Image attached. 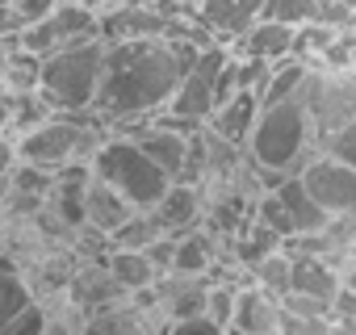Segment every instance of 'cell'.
I'll use <instances>...</instances> for the list:
<instances>
[{"label": "cell", "instance_id": "1", "mask_svg": "<svg viewBox=\"0 0 356 335\" xmlns=\"http://www.w3.org/2000/svg\"><path fill=\"white\" fill-rule=\"evenodd\" d=\"M197 47L185 38H138V42H105V67L92 101V117L109 126H134L155 117L176 92Z\"/></svg>", "mask_w": 356, "mask_h": 335}, {"label": "cell", "instance_id": "2", "mask_svg": "<svg viewBox=\"0 0 356 335\" xmlns=\"http://www.w3.org/2000/svg\"><path fill=\"white\" fill-rule=\"evenodd\" d=\"M310 147H314V130H310L302 97H289V101H277V105H260L256 122H252V130L243 138V155L256 163V177H264L268 189L281 177L298 172V168L310 159Z\"/></svg>", "mask_w": 356, "mask_h": 335}, {"label": "cell", "instance_id": "3", "mask_svg": "<svg viewBox=\"0 0 356 335\" xmlns=\"http://www.w3.org/2000/svg\"><path fill=\"white\" fill-rule=\"evenodd\" d=\"M101 67H105V42H80L67 47L59 55L38 59V97L51 113H92L97 101V84H101Z\"/></svg>", "mask_w": 356, "mask_h": 335}, {"label": "cell", "instance_id": "4", "mask_svg": "<svg viewBox=\"0 0 356 335\" xmlns=\"http://www.w3.org/2000/svg\"><path fill=\"white\" fill-rule=\"evenodd\" d=\"M105 138V126L92 113H51L34 130L17 134V163H34L47 172H59L67 163H88L97 142Z\"/></svg>", "mask_w": 356, "mask_h": 335}, {"label": "cell", "instance_id": "5", "mask_svg": "<svg viewBox=\"0 0 356 335\" xmlns=\"http://www.w3.org/2000/svg\"><path fill=\"white\" fill-rule=\"evenodd\" d=\"M88 172L97 181H105L122 202H130L134 210H155V202L163 197V189L172 185L159 168L126 138V134H113V138H101L97 151L88 155Z\"/></svg>", "mask_w": 356, "mask_h": 335}, {"label": "cell", "instance_id": "6", "mask_svg": "<svg viewBox=\"0 0 356 335\" xmlns=\"http://www.w3.org/2000/svg\"><path fill=\"white\" fill-rule=\"evenodd\" d=\"M227 47H206L193 55V63L185 67L181 84H176V92L168 97V105L159 109L163 117H172L181 130L197 134L206 126V117L214 113V80H218V67L227 63Z\"/></svg>", "mask_w": 356, "mask_h": 335}, {"label": "cell", "instance_id": "7", "mask_svg": "<svg viewBox=\"0 0 356 335\" xmlns=\"http://www.w3.org/2000/svg\"><path fill=\"white\" fill-rule=\"evenodd\" d=\"M92 38H101V34H97V13L84 9V5H72V0H55V9H51L42 22H34L30 30L13 34L17 51H26V55H34V59L59 55V51L80 47V42H92Z\"/></svg>", "mask_w": 356, "mask_h": 335}, {"label": "cell", "instance_id": "8", "mask_svg": "<svg viewBox=\"0 0 356 335\" xmlns=\"http://www.w3.org/2000/svg\"><path fill=\"white\" fill-rule=\"evenodd\" d=\"M298 97L306 105L314 138H323V134L356 122V84H352V72H310Z\"/></svg>", "mask_w": 356, "mask_h": 335}, {"label": "cell", "instance_id": "9", "mask_svg": "<svg viewBox=\"0 0 356 335\" xmlns=\"http://www.w3.org/2000/svg\"><path fill=\"white\" fill-rule=\"evenodd\" d=\"M298 181L327 218H348L356 210V168L352 163H339V159H327L314 151L298 168Z\"/></svg>", "mask_w": 356, "mask_h": 335}, {"label": "cell", "instance_id": "10", "mask_svg": "<svg viewBox=\"0 0 356 335\" xmlns=\"http://www.w3.org/2000/svg\"><path fill=\"white\" fill-rule=\"evenodd\" d=\"M63 293H67V306H76L80 314H97V310H109V306H122L126 302V293L118 289V281L109 277V268H105L101 256L80 260L72 268Z\"/></svg>", "mask_w": 356, "mask_h": 335}, {"label": "cell", "instance_id": "11", "mask_svg": "<svg viewBox=\"0 0 356 335\" xmlns=\"http://www.w3.org/2000/svg\"><path fill=\"white\" fill-rule=\"evenodd\" d=\"M155 218V227L163 235H185L193 227H202V214H206V193L202 185H185V181H176L163 189V197L155 202V210H147Z\"/></svg>", "mask_w": 356, "mask_h": 335}, {"label": "cell", "instance_id": "12", "mask_svg": "<svg viewBox=\"0 0 356 335\" xmlns=\"http://www.w3.org/2000/svg\"><path fill=\"white\" fill-rule=\"evenodd\" d=\"M260 9H264V0H202L193 17L206 26V34L218 47H231L252 22H260Z\"/></svg>", "mask_w": 356, "mask_h": 335}, {"label": "cell", "instance_id": "13", "mask_svg": "<svg viewBox=\"0 0 356 335\" xmlns=\"http://www.w3.org/2000/svg\"><path fill=\"white\" fill-rule=\"evenodd\" d=\"M235 335H277L281 331V306L277 297H268L256 285H235V302H231V327Z\"/></svg>", "mask_w": 356, "mask_h": 335}, {"label": "cell", "instance_id": "14", "mask_svg": "<svg viewBox=\"0 0 356 335\" xmlns=\"http://www.w3.org/2000/svg\"><path fill=\"white\" fill-rule=\"evenodd\" d=\"M293 26H281V22H252L227 51L239 55V59H260V63H277L285 55H293Z\"/></svg>", "mask_w": 356, "mask_h": 335}, {"label": "cell", "instance_id": "15", "mask_svg": "<svg viewBox=\"0 0 356 335\" xmlns=\"http://www.w3.org/2000/svg\"><path fill=\"white\" fill-rule=\"evenodd\" d=\"M130 214H134V206H130V202H122L105 181H97V177L88 172V181H84V231L113 235Z\"/></svg>", "mask_w": 356, "mask_h": 335}, {"label": "cell", "instance_id": "16", "mask_svg": "<svg viewBox=\"0 0 356 335\" xmlns=\"http://www.w3.org/2000/svg\"><path fill=\"white\" fill-rule=\"evenodd\" d=\"M256 109H260L256 92H235L231 101H222V105L206 117L202 130H210L214 138H222V142H231V147L243 151V138H248V130H252V122H256Z\"/></svg>", "mask_w": 356, "mask_h": 335}, {"label": "cell", "instance_id": "17", "mask_svg": "<svg viewBox=\"0 0 356 335\" xmlns=\"http://www.w3.org/2000/svg\"><path fill=\"white\" fill-rule=\"evenodd\" d=\"M273 197L281 202V210H285V218H289L293 235H314V231H323V227L331 222V218L310 202V193L302 189L298 172H293V177H281V181L273 185Z\"/></svg>", "mask_w": 356, "mask_h": 335}, {"label": "cell", "instance_id": "18", "mask_svg": "<svg viewBox=\"0 0 356 335\" xmlns=\"http://www.w3.org/2000/svg\"><path fill=\"white\" fill-rule=\"evenodd\" d=\"M339 285H343V277H339L327 260H314V256H289V289H285V293H306V297L331 302Z\"/></svg>", "mask_w": 356, "mask_h": 335}, {"label": "cell", "instance_id": "19", "mask_svg": "<svg viewBox=\"0 0 356 335\" xmlns=\"http://www.w3.org/2000/svg\"><path fill=\"white\" fill-rule=\"evenodd\" d=\"M76 335H151V314L138 310L134 302H122V306L84 314Z\"/></svg>", "mask_w": 356, "mask_h": 335}, {"label": "cell", "instance_id": "20", "mask_svg": "<svg viewBox=\"0 0 356 335\" xmlns=\"http://www.w3.org/2000/svg\"><path fill=\"white\" fill-rule=\"evenodd\" d=\"M105 268H109V277L118 281V289L126 293V297H134V293H147L155 281H159V272L151 268V260L143 256V252H118V247H105Z\"/></svg>", "mask_w": 356, "mask_h": 335}, {"label": "cell", "instance_id": "21", "mask_svg": "<svg viewBox=\"0 0 356 335\" xmlns=\"http://www.w3.org/2000/svg\"><path fill=\"white\" fill-rule=\"evenodd\" d=\"M168 272H181V277H210L214 272V239L206 231H185L176 235V247H172V268Z\"/></svg>", "mask_w": 356, "mask_h": 335}, {"label": "cell", "instance_id": "22", "mask_svg": "<svg viewBox=\"0 0 356 335\" xmlns=\"http://www.w3.org/2000/svg\"><path fill=\"white\" fill-rule=\"evenodd\" d=\"M306 76H310V63H302L298 55H285V59L268 63V80H264V92H260V105H277V101L298 97Z\"/></svg>", "mask_w": 356, "mask_h": 335}, {"label": "cell", "instance_id": "23", "mask_svg": "<svg viewBox=\"0 0 356 335\" xmlns=\"http://www.w3.org/2000/svg\"><path fill=\"white\" fill-rule=\"evenodd\" d=\"M5 55H0V84H5V97H17V92H34L38 88V59L17 51L13 38H5Z\"/></svg>", "mask_w": 356, "mask_h": 335}, {"label": "cell", "instance_id": "24", "mask_svg": "<svg viewBox=\"0 0 356 335\" xmlns=\"http://www.w3.org/2000/svg\"><path fill=\"white\" fill-rule=\"evenodd\" d=\"M163 231L155 227V218L147 214V210H134L113 235H105V247H118V252H143L147 243H155Z\"/></svg>", "mask_w": 356, "mask_h": 335}, {"label": "cell", "instance_id": "25", "mask_svg": "<svg viewBox=\"0 0 356 335\" xmlns=\"http://www.w3.org/2000/svg\"><path fill=\"white\" fill-rule=\"evenodd\" d=\"M55 9V0H0V38H13L42 22Z\"/></svg>", "mask_w": 356, "mask_h": 335}, {"label": "cell", "instance_id": "26", "mask_svg": "<svg viewBox=\"0 0 356 335\" xmlns=\"http://www.w3.org/2000/svg\"><path fill=\"white\" fill-rule=\"evenodd\" d=\"M30 302H34V289L22 277V268L17 264H0V327H5L13 314H22Z\"/></svg>", "mask_w": 356, "mask_h": 335}, {"label": "cell", "instance_id": "27", "mask_svg": "<svg viewBox=\"0 0 356 335\" xmlns=\"http://www.w3.org/2000/svg\"><path fill=\"white\" fill-rule=\"evenodd\" d=\"M248 285H256V289H264L268 297H281L285 289H289V256L285 252H268L264 260H256L252 268H248Z\"/></svg>", "mask_w": 356, "mask_h": 335}, {"label": "cell", "instance_id": "28", "mask_svg": "<svg viewBox=\"0 0 356 335\" xmlns=\"http://www.w3.org/2000/svg\"><path fill=\"white\" fill-rule=\"evenodd\" d=\"M314 9H318V0H264L260 17L298 30V26H310V22H314Z\"/></svg>", "mask_w": 356, "mask_h": 335}, {"label": "cell", "instance_id": "29", "mask_svg": "<svg viewBox=\"0 0 356 335\" xmlns=\"http://www.w3.org/2000/svg\"><path fill=\"white\" fill-rule=\"evenodd\" d=\"M256 206H252V218H256V227H264V231H273L281 243L293 235V227H289V218H285V210H281V202L273 197V189H264V193H256L252 197Z\"/></svg>", "mask_w": 356, "mask_h": 335}, {"label": "cell", "instance_id": "30", "mask_svg": "<svg viewBox=\"0 0 356 335\" xmlns=\"http://www.w3.org/2000/svg\"><path fill=\"white\" fill-rule=\"evenodd\" d=\"M314 151L327 155V159H339V163H356V122L352 126H339L323 138H314Z\"/></svg>", "mask_w": 356, "mask_h": 335}, {"label": "cell", "instance_id": "31", "mask_svg": "<svg viewBox=\"0 0 356 335\" xmlns=\"http://www.w3.org/2000/svg\"><path fill=\"white\" fill-rule=\"evenodd\" d=\"M277 335H352V322H335V318H285L281 314V331Z\"/></svg>", "mask_w": 356, "mask_h": 335}, {"label": "cell", "instance_id": "32", "mask_svg": "<svg viewBox=\"0 0 356 335\" xmlns=\"http://www.w3.org/2000/svg\"><path fill=\"white\" fill-rule=\"evenodd\" d=\"M0 335H47V310H42V302L34 297L22 314H13L5 327H0Z\"/></svg>", "mask_w": 356, "mask_h": 335}, {"label": "cell", "instance_id": "33", "mask_svg": "<svg viewBox=\"0 0 356 335\" xmlns=\"http://www.w3.org/2000/svg\"><path fill=\"white\" fill-rule=\"evenodd\" d=\"M159 335H227L218 322H210L206 314H197V318H176V322H163V331Z\"/></svg>", "mask_w": 356, "mask_h": 335}, {"label": "cell", "instance_id": "34", "mask_svg": "<svg viewBox=\"0 0 356 335\" xmlns=\"http://www.w3.org/2000/svg\"><path fill=\"white\" fill-rule=\"evenodd\" d=\"M172 247H176V235H159L155 243H147V247H143V256L151 260V268H155L159 277L172 268Z\"/></svg>", "mask_w": 356, "mask_h": 335}, {"label": "cell", "instance_id": "35", "mask_svg": "<svg viewBox=\"0 0 356 335\" xmlns=\"http://www.w3.org/2000/svg\"><path fill=\"white\" fill-rule=\"evenodd\" d=\"M13 168H17V147L9 134H0V177H9Z\"/></svg>", "mask_w": 356, "mask_h": 335}, {"label": "cell", "instance_id": "36", "mask_svg": "<svg viewBox=\"0 0 356 335\" xmlns=\"http://www.w3.org/2000/svg\"><path fill=\"white\" fill-rule=\"evenodd\" d=\"M72 5H84L92 13H105V9H118V5H151V0H72Z\"/></svg>", "mask_w": 356, "mask_h": 335}, {"label": "cell", "instance_id": "37", "mask_svg": "<svg viewBox=\"0 0 356 335\" xmlns=\"http://www.w3.org/2000/svg\"><path fill=\"white\" fill-rule=\"evenodd\" d=\"M5 202H9V177H0V214H5Z\"/></svg>", "mask_w": 356, "mask_h": 335}, {"label": "cell", "instance_id": "38", "mask_svg": "<svg viewBox=\"0 0 356 335\" xmlns=\"http://www.w3.org/2000/svg\"><path fill=\"white\" fill-rule=\"evenodd\" d=\"M172 5H181V9H197L202 0H172Z\"/></svg>", "mask_w": 356, "mask_h": 335}]
</instances>
